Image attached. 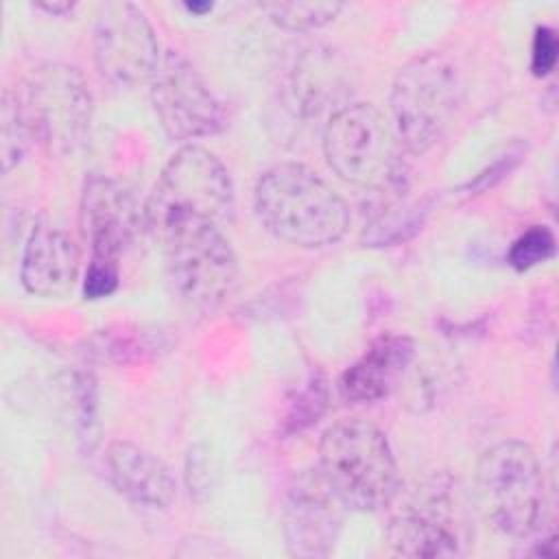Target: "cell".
Instances as JSON below:
<instances>
[{"instance_id": "2e32d148", "label": "cell", "mask_w": 559, "mask_h": 559, "mask_svg": "<svg viewBox=\"0 0 559 559\" xmlns=\"http://www.w3.org/2000/svg\"><path fill=\"white\" fill-rule=\"evenodd\" d=\"M105 465L114 489L138 507L168 509L177 498V483L170 469L131 441H111L105 450Z\"/></svg>"}, {"instance_id": "603a6c76", "label": "cell", "mask_w": 559, "mask_h": 559, "mask_svg": "<svg viewBox=\"0 0 559 559\" xmlns=\"http://www.w3.org/2000/svg\"><path fill=\"white\" fill-rule=\"evenodd\" d=\"M328 404V386L321 376H312L297 395L288 402V411L284 415V435L299 432L312 426L325 411Z\"/></svg>"}, {"instance_id": "e0dca14e", "label": "cell", "mask_w": 559, "mask_h": 559, "mask_svg": "<svg viewBox=\"0 0 559 559\" xmlns=\"http://www.w3.org/2000/svg\"><path fill=\"white\" fill-rule=\"evenodd\" d=\"M325 52V50H323ZM321 50H308L293 74V98L297 109L306 116H317L330 100H334V87L338 76L332 74V57Z\"/></svg>"}, {"instance_id": "52a82bcc", "label": "cell", "mask_w": 559, "mask_h": 559, "mask_svg": "<svg viewBox=\"0 0 559 559\" xmlns=\"http://www.w3.org/2000/svg\"><path fill=\"white\" fill-rule=\"evenodd\" d=\"M461 103V79L441 52H424L406 61L391 85V127L408 155L435 146L450 127Z\"/></svg>"}, {"instance_id": "7a4b0ae2", "label": "cell", "mask_w": 559, "mask_h": 559, "mask_svg": "<svg viewBox=\"0 0 559 559\" xmlns=\"http://www.w3.org/2000/svg\"><path fill=\"white\" fill-rule=\"evenodd\" d=\"M162 242L166 273L177 297L199 312L216 310L234 290L238 260L218 223L173 212L148 225Z\"/></svg>"}, {"instance_id": "ffe728a7", "label": "cell", "mask_w": 559, "mask_h": 559, "mask_svg": "<svg viewBox=\"0 0 559 559\" xmlns=\"http://www.w3.org/2000/svg\"><path fill=\"white\" fill-rule=\"evenodd\" d=\"M260 9L269 15V20L275 26L299 33V31H314L330 24L343 11V4L334 0L332 2L293 0V2H264L260 4Z\"/></svg>"}, {"instance_id": "9c48e42d", "label": "cell", "mask_w": 559, "mask_h": 559, "mask_svg": "<svg viewBox=\"0 0 559 559\" xmlns=\"http://www.w3.org/2000/svg\"><path fill=\"white\" fill-rule=\"evenodd\" d=\"M146 225L188 212L223 223L234 212V183L221 159L199 144H183L162 168L144 205Z\"/></svg>"}, {"instance_id": "7402d4cb", "label": "cell", "mask_w": 559, "mask_h": 559, "mask_svg": "<svg viewBox=\"0 0 559 559\" xmlns=\"http://www.w3.org/2000/svg\"><path fill=\"white\" fill-rule=\"evenodd\" d=\"M72 400H74V426L76 439L83 452H92L98 443V389L92 373L79 371L72 376Z\"/></svg>"}, {"instance_id": "8fae6325", "label": "cell", "mask_w": 559, "mask_h": 559, "mask_svg": "<svg viewBox=\"0 0 559 559\" xmlns=\"http://www.w3.org/2000/svg\"><path fill=\"white\" fill-rule=\"evenodd\" d=\"M94 63L98 74L116 87L151 81L162 52L144 11L133 2L111 0L96 13Z\"/></svg>"}, {"instance_id": "ac0fdd59", "label": "cell", "mask_w": 559, "mask_h": 559, "mask_svg": "<svg viewBox=\"0 0 559 559\" xmlns=\"http://www.w3.org/2000/svg\"><path fill=\"white\" fill-rule=\"evenodd\" d=\"M90 352L107 362L127 365L153 356L162 343L155 332L135 325H116L96 332L90 338Z\"/></svg>"}, {"instance_id": "4316f807", "label": "cell", "mask_w": 559, "mask_h": 559, "mask_svg": "<svg viewBox=\"0 0 559 559\" xmlns=\"http://www.w3.org/2000/svg\"><path fill=\"white\" fill-rule=\"evenodd\" d=\"M212 476H214L212 456L207 454L205 445H194L186 459V478H188L190 496H197L199 491H203L207 496L214 485Z\"/></svg>"}, {"instance_id": "ba28073f", "label": "cell", "mask_w": 559, "mask_h": 559, "mask_svg": "<svg viewBox=\"0 0 559 559\" xmlns=\"http://www.w3.org/2000/svg\"><path fill=\"white\" fill-rule=\"evenodd\" d=\"M20 100L33 142L48 155L66 157L85 144L94 100L74 66L59 61L37 66L28 74Z\"/></svg>"}, {"instance_id": "83f0119b", "label": "cell", "mask_w": 559, "mask_h": 559, "mask_svg": "<svg viewBox=\"0 0 559 559\" xmlns=\"http://www.w3.org/2000/svg\"><path fill=\"white\" fill-rule=\"evenodd\" d=\"M37 9H41V11L50 13V15L63 17V15L74 11V2H37Z\"/></svg>"}, {"instance_id": "44dd1931", "label": "cell", "mask_w": 559, "mask_h": 559, "mask_svg": "<svg viewBox=\"0 0 559 559\" xmlns=\"http://www.w3.org/2000/svg\"><path fill=\"white\" fill-rule=\"evenodd\" d=\"M0 120H2L0 122L2 124V131H0V162H2V170L9 173L13 166H17L26 146L33 142L26 118H24L20 92L4 90L2 107H0Z\"/></svg>"}, {"instance_id": "8992f818", "label": "cell", "mask_w": 559, "mask_h": 559, "mask_svg": "<svg viewBox=\"0 0 559 559\" xmlns=\"http://www.w3.org/2000/svg\"><path fill=\"white\" fill-rule=\"evenodd\" d=\"M474 539L472 509L461 485L435 474L413 489L386 526V544L402 557H459Z\"/></svg>"}, {"instance_id": "484cf974", "label": "cell", "mask_w": 559, "mask_h": 559, "mask_svg": "<svg viewBox=\"0 0 559 559\" xmlns=\"http://www.w3.org/2000/svg\"><path fill=\"white\" fill-rule=\"evenodd\" d=\"M557 35L550 26H537L531 46V70L535 76H546L557 63Z\"/></svg>"}, {"instance_id": "277c9868", "label": "cell", "mask_w": 559, "mask_h": 559, "mask_svg": "<svg viewBox=\"0 0 559 559\" xmlns=\"http://www.w3.org/2000/svg\"><path fill=\"white\" fill-rule=\"evenodd\" d=\"M476 504L483 518L502 535L526 539L539 533L548 518V491L535 450L518 439L487 448L474 474Z\"/></svg>"}, {"instance_id": "30bf717a", "label": "cell", "mask_w": 559, "mask_h": 559, "mask_svg": "<svg viewBox=\"0 0 559 559\" xmlns=\"http://www.w3.org/2000/svg\"><path fill=\"white\" fill-rule=\"evenodd\" d=\"M148 83L153 109L168 138L188 142L214 135L225 127L221 100L181 52H162Z\"/></svg>"}, {"instance_id": "d6986e66", "label": "cell", "mask_w": 559, "mask_h": 559, "mask_svg": "<svg viewBox=\"0 0 559 559\" xmlns=\"http://www.w3.org/2000/svg\"><path fill=\"white\" fill-rule=\"evenodd\" d=\"M426 214H428L426 203L391 201L386 207H382V212L369 225H365L362 242H367L369 247L400 245L421 229Z\"/></svg>"}, {"instance_id": "3957f363", "label": "cell", "mask_w": 559, "mask_h": 559, "mask_svg": "<svg viewBox=\"0 0 559 559\" xmlns=\"http://www.w3.org/2000/svg\"><path fill=\"white\" fill-rule=\"evenodd\" d=\"M319 474L341 504L354 511H384L400 493L397 461L386 435L360 417L323 430Z\"/></svg>"}, {"instance_id": "cb8c5ba5", "label": "cell", "mask_w": 559, "mask_h": 559, "mask_svg": "<svg viewBox=\"0 0 559 559\" xmlns=\"http://www.w3.org/2000/svg\"><path fill=\"white\" fill-rule=\"evenodd\" d=\"M552 253H555L552 231L546 225H533L531 229H526L513 240L507 260L515 271H528L546 262L548 258H552Z\"/></svg>"}, {"instance_id": "5bb4252c", "label": "cell", "mask_w": 559, "mask_h": 559, "mask_svg": "<svg viewBox=\"0 0 559 559\" xmlns=\"http://www.w3.org/2000/svg\"><path fill=\"white\" fill-rule=\"evenodd\" d=\"M415 358V343L406 334H382L338 378V395L349 404H371L386 397Z\"/></svg>"}, {"instance_id": "d4e9b609", "label": "cell", "mask_w": 559, "mask_h": 559, "mask_svg": "<svg viewBox=\"0 0 559 559\" xmlns=\"http://www.w3.org/2000/svg\"><path fill=\"white\" fill-rule=\"evenodd\" d=\"M118 264L105 262V260H90L85 280H83V293L87 299H100L111 295L118 288Z\"/></svg>"}, {"instance_id": "5b68a950", "label": "cell", "mask_w": 559, "mask_h": 559, "mask_svg": "<svg viewBox=\"0 0 559 559\" xmlns=\"http://www.w3.org/2000/svg\"><path fill=\"white\" fill-rule=\"evenodd\" d=\"M323 155L343 181L365 190H395L406 170L391 122L371 103L334 109L323 129Z\"/></svg>"}, {"instance_id": "7c38bea8", "label": "cell", "mask_w": 559, "mask_h": 559, "mask_svg": "<svg viewBox=\"0 0 559 559\" xmlns=\"http://www.w3.org/2000/svg\"><path fill=\"white\" fill-rule=\"evenodd\" d=\"M146 212L133 192L111 177H90L81 192L79 229L90 245V260L116 262L140 238Z\"/></svg>"}, {"instance_id": "4fadbf2b", "label": "cell", "mask_w": 559, "mask_h": 559, "mask_svg": "<svg viewBox=\"0 0 559 559\" xmlns=\"http://www.w3.org/2000/svg\"><path fill=\"white\" fill-rule=\"evenodd\" d=\"M341 500L319 476H299L284 500V535L295 557H325L341 531Z\"/></svg>"}, {"instance_id": "f1b7e54d", "label": "cell", "mask_w": 559, "mask_h": 559, "mask_svg": "<svg viewBox=\"0 0 559 559\" xmlns=\"http://www.w3.org/2000/svg\"><path fill=\"white\" fill-rule=\"evenodd\" d=\"M186 9L192 11V13H207L212 11V2H186Z\"/></svg>"}, {"instance_id": "6da1fadb", "label": "cell", "mask_w": 559, "mask_h": 559, "mask_svg": "<svg viewBox=\"0 0 559 559\" xmlns=\"http://www.w3.org/2000/svg\"><path fill=\"white\" fill-rule=\"evenodd\" d=\"M253 210L266 231L304 249L334 245L349 227L345 199L312 168L297 162L275 164L260 175Z\"/></svg>"}, {"instance_id": "9a60e30c", "label": "cell", "mask_w": 559, "mask_h": 559, "mask_svg": "<svg viewBox=\"0 0 559 559\" xmlns=\"http://www.w3.org/2000/svg\"><path fill=\"white\" fill-rule=\"evenodd\" d=\"M81 271V251L74 240L50 225H37L26 238L20 260V282L37 297H63Z\"/></svg>"}]
</instances>
